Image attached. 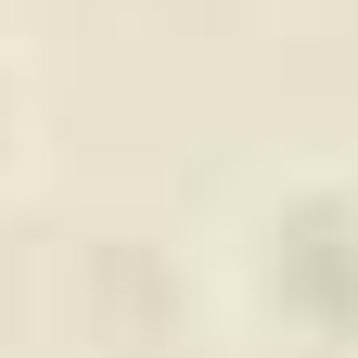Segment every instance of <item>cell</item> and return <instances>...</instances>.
I'll return each mask as SVG.
<instances>
[{
  "mask_svg": "<svg viewBox=\"0 0 358 358\" xmlns=\"http://www.w3.org/2000/svg\"><path fill=\"white\" fill-rule=\"evenodd\" d=\"M268 268H282V294H307L320 320H345V307H358V217L345 205H294Z\"/></svg>",
  "mask_w": 358,
  "mask_h": 358,
  "instance_id": "cell-1",
  "label": "cell"
}]
</instances>
